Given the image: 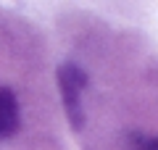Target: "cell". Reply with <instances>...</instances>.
<instances>
[{"label": "cell", "mask_w": 158, "mask_h": 150, "mask_svg": "<svg viewBox=\"0 0 158 150\" xmlns=\"http://www.w3.org/2000/svg\"><path fill=\"white\" fill-rule=\"evenodd\" d=\"M132 145L135 150H158V140L156 137H145V134H132Z\"/></svg>", "instance_id": "obj_3"}, {"label": "cell", "mask_w": 158, "mask_h": 150, "mask_svg": "<svg viewBox=\"0 0 158 150\" xmlns=\"http://www.w3.org/2000/svg\"><path fill=\"white\" fill-rule=\"evenodd\" d=\"M21 116H19V100L11 87H0V140H8L19 132Z\"/></svg>", "instance_id": "obj_2"}, {"label": "cell", "mask_w": 158, "mask_h": 150, "mask_svg": "<svg viewBox=\"0 0 158 150\" xmlns=\"http://www.w3.org/2000/svg\"><path fill=\"white\" fill-rule=\"evenodd\" d=\"M58 87H61V98H63V108L71 129H82L85 127V108H82V92L87 90V74L82 66L77 63H63L58 69Z\"/></svg>", "instance_id": "obj_1"}]
</instances>
